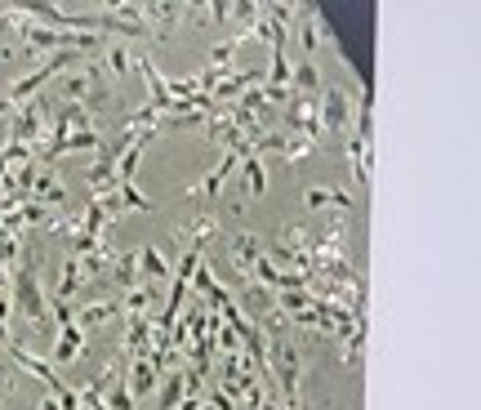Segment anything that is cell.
Here are the masks:
<instances>
[{
    "label": "cell",
    "mask_w": 481,
    "mask_h": 410,
    "mask_svg": "<svg viewBox=\"0 0 481 410\" xmlns=\"http://www.w3.org/2000/svg\"><path fill=\"white\" fill-rule=\"evenodd\" d=\"M139 254V277L148 281V285H165L170 277H174V268H170V259L156 250V245H139L134 250Z\"/></svg>",
    "instance_id": "11"
},
{
    "label": "cell",
    "mask_w": 481,
    "mask_h": 410,
    "mask_svg": "<svg viewBox=\"0 0 481 410\" xmlns=\"http://www.w3.org/2000/svg\"><path fill=\"white\" fill-rule=\"evenodd\" d=\"M236 161H241L236 152H223V161H219V165H214L201 183H192V192H188V197H210V201H214V197H219V188L228 183V174L236 170Z\"/></svg>",
    "instance_id": "14"
},
{
    "label": "cell",
    "mask_w": 481,
    "mask_h": 410,
    "mask_svg": "<svg viewBox=\"0 0 481 410\" xmlns=\"http://www.w3.org/2000/svg\"><path fill=\"white\" fill-rule=\"evenodd\" d=\"M116 308H121V317H125V321H130V317H156V312H161V285L139 281L134 290L116 294Z\"/></svg>",
    "instance_id": "6"
},
{
    "label": "cell",
    "mask_w": 481,
    "mask_h": 410,
    "mask_svg": "<svg viewBox=\"0 0 481 410\" xmlns=\"http://www.w3.org/2000/svg\"><path fill=\"white\" fill-rule=\"evenodd\" d=\"M41 410H63V406H59V397H50V392H45V401H41Z\"/></svg>",
    "instance_id": "20"
},
{
    "label": "cell",
    "mask_w": 481,
    "mask_h": 410,
    "mask_svg": "<svg viewBox=\"0 0 481 410\" xmlns=\"http://www.w3.org/2000/svg\"><path fill=\"white\" fill-rule=\"evenodd\" d=\"M161 410H179V401H183V366H174L170 374H161Z\"/></svg>",
    "instance_id": "17"
},
{
    "label": "cell",
    "mask_w": 481,
    "mask_h": 410,
    "mask_svg": "<svg viewBox=\"0 0 481 410\" xmlns=\"http://www.w3.org/2000/svg\"><path fill=\"white\" fill-rule=\"evenodd\" d=\"M303 210H352V197L343 188H308L303 192Z\"/></svg>",
    "instance_id": "16"
},
{
    "label": "cell",
    "mask_w": 481,
    "mask_h": 410,
    "mask_svg": "<svg viewBox=\"0 0 481 410\" xmlns=\"http://www.w3.org/2000/svg\"><path fill=\"white\" fill-rule=\"evenodd\" d=\"M317 121H321V139L325 134H348L352 130V99H348V90H321V99H317Z\"/></svg>",
    "instance_id": "4"
},
{
    "label": "cell",
    "mask_w": 481,
    "mask_h": 410,
    "mask_svg": "<svg viewBox=\"0 0 481 410\" xmlns=\"http://www.w3.org/2000/svg\"><path fill=\"white\" fill-rule=\"evenodd\" d=\"M41 139H45V99L14 103V112H10V143H19V148H28L36 157Z\"/></svg>",
    "instance_id": "3"
},
{
    "label": "cell",
    "mask_w": 481,
    "mask_h": 410,
    "mask_svg": "<svg viewBox=\"0 0 481 410\" xmlns=\"http://www.w3.org/2000/svg\"><path fill=\"white\" fill-rule=\"evenodd\" d=\"M361 348H365V321H361V326L343 339V366H352V370H357V366H361Z\"/></svg>",
    "instance_id": "18"
},
{
    "label": "cell",
    "mask_w": 481,
    "mask_h": 410,
    "mask_svg": "<svg viewBox=\"0 0 481 410\" xmlns=\"http://www.w3.org/2000/svg\"><path fill=\"white\" fill-rule=\"evenodd\" d=\"M121 379H125L130 397H134V401H143V397H152V392H156L161 370L152 366V357H139V361H121Z\"/></svg>",
    "instance_id": "7"
},
{
    "label": "cell",
    "mask_w": 481,
    "mask_h": 410,
    "mask_svg": "<svg viewBox=\"0 0 481 410\" xmlns=\"http://www.w3.org/2000/svg\"><path fill=\"white\" fill-rule=\"evenodd\" d=\"M10 112H14V103H10V99H5V94H0V121H5V117H10Z\"/></svg>",
    "instance_id": "19"
},
{
    "label": "cell",
    "mask_w": 481,
    "mask_h": 410,
    "mask_svg": "<svg viewBox=\"0 0 481 410\" xmlns=\"http://www.w3.org/2000/svg\"><path fill=\"white\" fill-rule=\"evenodd\" d=\"M236 170H241V188H245V197H254V201H259V197L268 192V165H263V157H254V152H250V157H241V161H236Z\"/></svg>",
    "instance_id": "15"
},
{
    "label": "cell",
    "mask_w": 481,
    "mask_h": 410,
    "mask_svg": "<svg viewBox=\"0 0 481 410\" xmlns=\"http://www.w3.org/2000/svg\"><path fill=\"white\" fill-rule=\"evenodd\" d=\"M112 317H121V308H116V299L108 294V299H90V303H81L76 312H72V326L90 339V330H99V326H108Z\"/></svg>",
    "instance_id": "8"
},
{
    "label": "cell",
    "mask_w": 481,
    "mask_h": 410,
    "mask_svg": "<svg viewBox=\"0 0 481 410\" xmlns=\"http://www.w3.org/2000/svg\"><path fill=\"white\" fill-rule=\"evenodd\" d=\"M241 36H228V41H219V45H210V59H205V72H214V76H232L236 72V54H241Z\"/></svg>",
    "instance_id": "13"
},
{
    "label": "cell",
    "mask_w": 481,
    "mask_h": 410,
    "mask_svg": "<svg viewBox=\"0 0 481 410\" xmlns=\"http://www.w3.org/2000/svg\"><path fill=\"white\" fill-rule=\"evenodd\" d=\"M259 259H263V245H259V237L254 232H241V237H232V268H236V277L250 285L254 281V268H259Z\"/></svg>",
    "instance_id": "9"
},
{
    "label": "cell",
    "mask_w": 481,
    "mask_h": 410,
    "mask_svg": "<svg viewBox=\"0 0 481 410\" xmlns=\"http://www.w3.org/2000/svg\"><path fill=\"white\" fill-rule=\"evenodd\" d=\"M81 352H85V334H81L76 326H63V330L54 334V348H50V366L59 370V366H68V361H81Z\"/></svg>",
    "instance_id": "12"
},
{
    "label": "cell",
    "mask_w": 481,
    "mask_h": 410,
    "mask_svg": "<svg viewBox=\"0 0 481 410\" xmlns=\"http://www.w3.org/2000/svg\"><path fill=\"white\" fill-rule=\"evenodd\" d=\"M125 357L121 361H139V357H152V317H130L125 321Z\"/></svg>",
    "instance_id": "10"
},
{
    "label": "cell",
    "mask_w": 481,
    "mask_h": 410,
    "mask_svg": "<svg viewBox=\"0 0 481 410\" xmlns=\"http://www.w3.org/2000/svg\"><path fill=\"white\" fill-rule=\"evenodd\" d=\"M10 303L32 321V330H45V326H50V303H45V290H41L36 254H28V250H23L14 277H10Z\"/></svg>",
    "instance_id": "1"
},
{
    "label": "cell",
    "mask_w": 481,
    "mask_h": 410,
    "mask_svg": "<svg viewBox=\"0 0 481 410\" xmlns=\"http://www.w3.org/2000/svg\"><path fill=\"white\" fill-rule=\"evenodd\" d=\"M28 197H32L36 205H45L50 214H68V188L59 183L54 165H41V170H36V179H32Z\"/></svg>",
    "instance_id": "5"
},
{
    "label": "cell",
    "mask_w": 481,
    "mask_h": 410,
    "mask_svg": "<svg viewBox=\"0 0 481 410\" xmlns=\"http://www.w3.org/2000/svg\"><path fill=\"white\" fill-rule=\"evenodd\" d=\"M308 241H312L308 228H285V232H277V241H272V250H268L272 268H277V272H290V277H308V272H312Z\"/></svg>",
    "instance_id": "2"
}]
</instances>
